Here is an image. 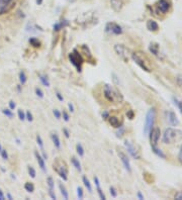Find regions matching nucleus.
<instances>
[{
	"instance_id": "31",
	"label": "nucleus",
	"mask_w": 182,
	"mask_h": 200,
	"mask_svg": "<svg viewBox=\"0 0 182 200\" xmlns=\"http://www.w3.org/2000/svg\"><path fill=\"white\" fill-rule=\"evenodd\" d=\"M67 24H68V22H60V23H56L55 25H54V31H60L61 28H64L65 25H67Z\"/></svg>"
},
{
	"instance_id": "37",
	"label": "nucleus",
	"mask_w": 182,
	"mask_h": 200,
	"mask_svg": "<svg viewBox=\"0 0 182 200\" xmlns=\"http://www.w3.org/2000/svg\"><path fill=\"white\" fill-rule=\"evenodd\" d=\"M0 155H1V157H2V159H3V160H8V154H7V151L5 149L1 150Z\"/></svg>"
},
{
	"instance_id": "57",
	"label": "nucleus",
	"mask_w": 182,
	"mask_h": 200,
	"mask_svg": "<svg viewBox=\"0 0 182 200\" xmlns=\"http://www.w3.org/2000/svg\"><path fill=\"white\" fill-rule=\"evenodd\" d=\"M112 77H114V83L115 84H119V82H117V77H116V75L114 73L112 74Z\"/></svg>"
},
{
	"instance_id": "34",
	"label": "nucleus",
	"mask_w": 182,
	"mask_h": 200,
	"mask_svg": "<svg viewBox=\"0 0 182 200\" xmlns=\"http://www.w3.org/2000/svg\"><path fill=\"white\" fill-rule=\"evenodd\" d=\"M28 174H29V176H31V178H36V170L33 169V167H31V166H29V167L28 168Z\"/></svg>"
},
{
	"instance_id": "46",
	"label": "nucleus",
	"mask_w": 182,
	"mask_h": 200,
	"mask_svg": "<svg viewBox=\"0 0 182 200\" xmlns=\"http://www.w3.org/2000/svg\"><path fill=\"white\" fill-rule=\"evenodd\" d=\"M176 80H177V83H178V85H180V86H182V76H181V75L177 76Z\"/></svg>"
},
{
	"instance_id": "27",
	"label": "nucleus",
	"mask_w": 182,
	"mask_h": 200,
	"mask_svg": "<svg viewBox=\"0 0 182 200\" xmlns=\"http://www.w3.org/2000/svg\"><path fill=\"white\" fill-rule=\"evenodd\" d=\"M29 44H31V46H33L34 48H40V47H41V41H39L38 39H36V38L29 39Z\"/></svg>"
},
{
	"instance_id": "48",
	"label": "nucleus",
	"mask_w": 182,
	"mask_h": 200,
	"mask_svg": "<svg viewBox=\"0 0 182 200\" xmlns=\"http://www.w3.org/2000/svg\"><path fill=\"white\" fill-rule=\"evenodd\" d=\"M119 128H120V130H119V132H116L117 137H122V132H124V128H122V127H120Z\"/></svg>"
},
{
	"instance_id": "6",
	"label": "nucleus",
	"mask_w": 182,
	"mask_h": 200,
	"mask_svg": "<svg viewBox=\"0 0 182 200\" xmlns=\"http://www.w3.org/2000/svg\"><path fill=\"white\" fill-rule=\"evenodd\" d=\"M69 60L72 63V65L77 69V71L80 72L82 70V65L84 63V60H83L81 54L77 52V50H74L72 53L69 54Z\"/></svg>"
},
{
	"instance_id": "43",
	"label": "nucleus",
	"mask_w": 182,
	"mask_h": 200,
	"mask_svg": "<svg viewBox=\"0 0 182 200\" xmlns=\"http://www.w3.org/2000/svg\"><path fill=\"white\" fill-rule=\"evenodd\" d=\"M25 118L26 119L28 120V121H33V114H31V112H29V111H28V112H26V114H25Z\"/></svg>"
},
{
	"instance_id": "30",
	"label": "nucleus",
	"mask_w": 182,
	"mask_h": 200,
	"mask_svg": "<svg viewBox=\"0 0 182 200\" xmlns=\"http://www.w3.org/2000/svg\"><path fill=\"white\" fill-rule=\"evenodd\" d=\"M76 151H77V154L79 155L80 157H83V156H84V149H83V147L81 144L76 145Z\"/></svg>"
},
{
	"instance_id": "4",
	"label": "nucleus",
	"mask_w": 182,
	"mask_h": 200,
	"mask_svg": "<svg viewBox=\"0 0 182 200\" xmlns=\"http://www.w3.org/2000/svg\"><path fill=\"white\" fill-rule=\"evenodd\" d=\"M53 169L55 170L56 173L62 178L64 181H67L68 180V166L65 161H63V160L57 158L53 163Z\"/></svg>"
},
{
	"instance_id": "8",
	"label": "nucleus",
	"mask_w": 182,
	"mask_h": 200,
	"mask_svg": "<svg viewBox=\"0 0 182 200\" xmlns=\"http://www.w3.org/2000/svg\"><path fill=\"white\" fill-rule=\"evenodd\" d=\"M114 51L119 55V58L122 59L124 62L129 61V50L124 46H122V44H115Z\"/></svg>"
},
{
	"instance_id": "35",
	"label": "nucleus",
	"mask_w": 182,
	"mask_h": 200,
	"mask_svg": "<svg viewBox=\"0 0 182 200\" xmlns=\"http://www.w3.org/2000/svg\"><path fill=\"white\" fill-rule=\"evenodd\" d=\"M36 143H38L39 147H40L41 149V151H43L44 150V144H43V140H41V137L40 135H36Z\"/></svg>"
},
{
	"instance_id": "20",
	"label": "nucleus",
	"mask_w": 182,
	"mask_h": 200,
	"mask_svg": "<svg viewBox=\"0 0 182 200\" xmlns=\"http://www.w3.org/2000/svg\"><path fill=\"white\" fill-rule=\"evenodd\" d=\"M51 137H52V140H53L54 145H55V147L57 148V149H60L61 148V142H60V139H59V135L57 132H53L51 135Z\"/></svg>"
},
{
	"instance_id": "23",
	"label": "nucleus",
	"mask_w": 182,
	"mask_h": 200,
	"mask_svg": "<svg viewBox=\"0 0 182 200\" xmlns=\"http://www.w3.org/2000/svg\"><path fill=\"white\" fill-rule=\"evenodd\" d=\"M39 78H40L41 82L44 86H46V87H50V81H49V79L47 78L45 75H41V74H40V75H39Z\"/></svg>"
},
{
	"instance_id": "9",
	"label": "nucleus",
	"mask_w": 182,
	"mask_h": 200,
	"mask_svg": "<svg viewBox=\"0 0 182 200\" xmlns=\"http://www.w3.org/2000/svg\"><path fill=\"white\" fill-rule=\"evenodd\" d=\"M160 135H161V130L159 127H154L151 129L149 135H150V142H151V147H157L158 145V140L160 139Z\"/></svg>"
},
{
	"instance_id": "59",
	"label": "nucleus",
	"mask_w": 182,
	"mask_h": 200,
	"mask_svg": "<svg viewBox=\"0 0 182 200\" xmlns=\"http://www.w3.org/2000/svg\"><path fill=\"white\" fill-rule=\"evenodd\" d=\"M82 49H83V50H84V51L86 52V46H83V47H82ZM87 50H88V49H87ZM86 56H87V54H86ZM88 56H89V57H91V54H90V52H88Z\"/></svg>"
},
{
	"instance_id": "50",
	"label": "nucleus",
	"mask_w": 182,
	"mask_h": 200,
	"mask_svg": "<svg viewBox=\"0 0 182 200\" xmlns=\"http://www.w3.org/2000/svg\"><path fill=\"white\" fill-rule=\"evenodd\" d=\"M15 106H16V104L13 102V101H10V102H9V108H10V109H14Z\"/></svg>"
},
{
	"instance_id": "54",
	"label": "nucleus",
	"mask_w": 182,
	"mask_h": 200,
	"mask_svg": "<svg viewBox=\"0 0 182 200\" xmlns=\"http://www.w3.org/2000/svg\"><path fill=\"white\" fill-rule=\"evenodd\" d=\"M57 97H58V99L60 100V101H63V100H64L63 96L61 95V93H60V92H57Z\"/></svg>"
},
{
	"instance_id": "47",
	"label": "nucleus",
	"mask_w": 182,
	"mask_h": 200,
	"mask_svg": "<svg viewBox=\"0 0 182 200\" xmlns=\"http://www.w3.org/2000/svg\"><path fill=\"white\" fill-rule=\"evenodd\" d=\"M127 117H129L130 119H132V118H134V111L129 110V112H127Z\"/></svg>"
},
{
	"instance_id": "22",
	"label": "nucleus",
	"mask_w": 182,
	"mask_h": 200,
	"mask_svg": "<svg viewBox=\"0 0 182 200\" xmlns=\"http://www.w3.org/2000/svg\"><path fill=\"white\" fill-rule=\"evenodd\" d=\"M150 51L152 52V54H154L155 56H158L159 54V46L157 44H151L149 47Z\"/></svg>"
},
{
	"instance_id": "11",
	"label": "nucleus",
	"mask_w": 182,
	"mask_h": 200,
	"mask_svg": "<svg viewBox=\"0 0 182 200\" xmlns=\"http://www.w3.org/2000/svg\"><path fill=\"white\" fill-rule=\"evenodd\" d=\"M14 5V0H0V14L8 12Z\"/></svg>"
},
{
	"instance_id": "1",
	"label": "nucleus",
	"mask_w": 182,
	"mask_h": 200,
	"mask_svg": "<svg viewBox=\"0 0 182 200\" xmlns=\"http://www.w3.org/2000/svg\"><path fill=\"white\" fill-rule=\"evenodd\" d=\"M132 58L136 62L137 65L141 67L144 71H146V72H151L152 71V64L145 54L141 53V52H136V53L132 54Z\"/></svg>"
},
{
	"instance_id": "53",
	"label": "nucleus",
	"mask_w": 182,
	"mask_h": 200,
	"mask_svg": "<svg viewBox=\"0 0 182 200\" xmlns=\"http://www.w3.org/2000/svg\"><path fill=\"white\" fill-rule=\"evenodd\" d=\"M68 107H69V109H70L71 112H74V106H73L72 103H69V104H68Z\"/></svg>"
},
{
	"instance_id": "29",
	"label": "nucleus",
	"mask_w": 182,
	"mask_h": 200,
	"mask_svg": "<svg viewBox=\"0 0 182 200\" xmlns=\"http://www.w3.org/2000/svg\"><path fill=\"white\" fill-rule=\"evenodd\" d=\"M24 189L26 190L28 192H33L34 191V186L33 183H31V182H26L25 184H24Z\"/></svg>"
},
{
	"instance_id": "40",
	"label": "nucleus",
	"mask_w": 182,
	"mask_h": 200,
	"mask_svg": "<svg viewBox=\"0 0 182 200\" xmlns=\"http://www.w3.org/2000/svg\"><path fill=\"white\" fill-rule=\"evenodd\" d=\"M36 96H38V97H40V98H43L44 97V92L41 90L40 88H36Z\"/></svg>"
},
{
	"instance_id": "32",
	"label": "nucleus",
	"mask_w": 182,
	"mask_h": 200,
	"mask_svg": "<svg viewBox=\"0 0 182 200\" xmlns=\"http://www.w3.org/2000/svg\"><path fill=\"white\" fill-rule=\"evenodd\" d=\"M2 112H3V114L6 115L7 117H9V118L13 117V113H12L11 109H3V110H2Z\"/></svg>"
},
{
	"instance_id": "21",
	"label": "nucleus",
	"mask_w": 182,
	"mask_h": 200,
	"mask_svg": "<svg viewBox=\"0 0 182 200\" xmlns=\"http://www.w3.org/2000/svg\"><path fill=\"white\" fill-rule=\"evenodd\" d=\"M152 151L154 152V154H156L158 157L161 158V159H166V155L157 147H152Z\"/></svg>"
},
{
	"instance_id": "42",
	"label": "nucleus",
	"mask_w": 182,
	"mask_h": 200,
	"mask_svg": "<svg viewBox=\"0 0 182 200\" xmlns=\"http://www.w3.org/2000/svg\"><path fill=\"white\" fill-rule=\"evenodd\" d=\"M49 194H50L52 199H57V196H56L55 192H54V189H49Z\"/></svg>"
},
{
	"instance_id": "49",
	"label": "nucleus",
	"mask_w": 182,
	"mask_h": 200,
	"mask_svg": "<svg viewBox=\"0 0 182 200\" xmlns=\"http://www.w3.org/2000/svg\"><path fill=\"white\" fill-rule=\"evenodd\" d=\"M63 132H64V135H65V137L68 139V137H70V133H69V130L67 129V128H64V129H63Z\"/></svg>"
},
{
	"instance_id": "56",
	"label": "nucleus",
	"mask_w": 182,
	"mask_h": 200,
	"mask_svg": "<svg viewBox=\"0 0 182 200\" xmlns=\"http://www.w3.org/2000/svg\"><path fill=\"white\" fill-rule=\"evenodd\" d=\"M4 199H5V196H4L2 190H0V200H4Z\"/></svg>"
},
{
	"instance_id": "13",
	"label": "nucleus",
	"mask_w": 182,
	"mask_h": 200,
	"mask_svg": "<svg viewBox=\"0 0 182 200\" xmlns=\"http://www.w3.org/2000/svg\"><path fill=\"white\" fill-rule=\"evenodd\" d=\"M157 8L161 13L165 14L167 13L171 8V4L168 0H159V2L157 3Z\"/></svg>"
},
{
	"instance_id": "10",
	"label": "nucleus",
	"mask_w": 182,
	"mask_h": 200,
	"mask_svg": "<svg viewBox=\"0 0 182 200\" xmlns=\"http://www.w3.org/2000/svg\"><path fill=\"white\" fill-rule=\"evenodd\" d=\"M117 155H119L120 161L122 162V164H124V168L127 169V171L132 172L131 163H130V159H129V157H127V155L124 154V153L122 152V150H120V149H117Z\"/></svg>"
},
{
	"instance_id": "16",
	"label": "nucleus",
	"mask_w": 182,
	"mask_h": 200,
	"mask_svg": "<svg viewBox=\"0 0 182 200\" xmlns=\"http://www.w3.org/2000/svg\"><path fill=\"white\" fill-rule=\"evenodd\" d=\"M107 119L111 127H114L115 128H119L122 127V122H119V119L116 116H108Z\"/></svg>"
},
{
	"instance_id": "15",
	"label": "nucleus",
	"mask_w": 182,
	"mask_h": 200,
	"mask_svg": "<svg viewBox=\"0 0 182 200\" xmlns=\"http://www.w3.org/2000/svg\"><path fill=\"white\" fill-rule=\"evenodd\" d=\"M110 4H111L112 9L115 12H119L122 10V6H124V0H110Z\"/></svg>"
},
{
	"instance_id": "58",
	"label": "nucleus",
	"mask_w": 182,
	"mask_h": 200,
	"mask_svg": "<svg viewBox=\"0 0 182 200\" xmlns=\"http://www.w3.org/2000/svg\"><path fill=\"white\" fill-rule=\"evenodd\" d=\"M138 197H139V199H141V200L144 199V196L142 195L141 192H138Z\"/></svg>"
},
{
	"instance_id": "62",
	"label": "nucleus",
	"mask_w": 182,
	"mask_h": 200,
	"mask_svg": "<svg viewBox=\"0 0 182 200\" xmlns=\"http://www.w3.org/2000/svg\"><path fill=\"white\" fill-rule=\"evenodd\" d=\"M1 150H2V147H1V144H0V152H1Z\"/></svg>"
},
{
	"instance_id": "38",
	"label": "nucleus",
	"mask_w": 182,
	"mask_h": 200,
	"mask_svg": "<svg viewBox=\"0 0 182 200\" xmlns=\"http://www.w3.org/2000/svg\"><path fill=\"white\" fill-rule=\"evenodd\" d=\"M17 114H18V117L20 120L25 119V114H24V112L21 109H18V111H17Z\"/></svg>"
},
{
	"instance_id": "26",
	"label": "nucleus",
	"mask_w": 182,
	"mask_h": 200,
	"mask_svg": "<svg viewBox=\"0 0 182 200\" xmlns=\"http://www.w3.org/2000/svg\"><path fill=\"white\" fill-rule=\"evenodd\" d=\"M82 181H83V183H84L85 187L88 189V191H89V192H92V186H91V184H90L89 180L87 179V177H86V176H83Z\"/></svg>"
},
{
	"instance_id": "19",
	"label": "nucleus",
	"mask_w": 182,
	"mask_h": 200,
	"mask_svg": "<svg viewBox=\"0 0 182 200\" xmlns=\"http://www.w3.org/2000/svg\"><path fill=\"white\" fill-rule=\"evenodd\" d=\"M147 28H148L150 31H157L159 29V25L156 21L148 20V22H147Z\"/></svg>"
},
{
	"instance_id": "39",
	"label": "nucleus",
	"mask_w": 182,
	"mask_h": 200,
	"mask_svg": "<svg viewBox=\"0 0 182 200\" xmlns=\"http://www.w3.org/2000/svg\"><path fill=\"white\" fill-rule=\"evenodd\" d=\"M77 196L79 199H83V189L81 187H78L77 188Z\"/></svg>"
},
{
	"instance_id": "28",
	"label": "nucleus",
	"mask_w": 182,
	"mask_h": 200,
	"mask_svg": "<svg viewBox=\"0 0 182 200\" xmlns=\"http://www.w3.org/2000/svg\"><path fill=\"white\" fill-rule=\"evenodd\" d=\"M19 81H20V84H21V85H24V84L26 83V81H28L26 75H25V73H24L23 71H21V72L19 73Z\"/></svg>"
},
{
	"instance_id": "18",
	"label": "nucleus",
	"mask_w": 182,
	"mask_h": 200,
	"mask_svg": "<svg viewBox=\"0 0 182 200\" xmlns=\"http://www.w3.org/2000/svg\"><path fill=\"white\" fill-rule=\"evenodd\" d=\"M94 183H95V185H96L97 192H98V195H99L100 199L105 200V199H106V197H105V195L103 194V192H102L101 188H100V182H99V180H98V178H97V177H94Z\"/></svg>"
},
{
	"instance_id": "55",
	"label": "nucleus",
	"mask_w": 182,
	"mask_h": 200,
	"mask_svg": "<svg viewBox=\"0 0 182 200\" xmlns=\"http://www.w3.org/2000/svg\"><path fill=\"white\" fill-rule=\"evenodd\" d=\"M175 198L176 199H178V200H182V192H180V193H178L175 196Z\"/></svg>"
},
{
	"instance_id": "51",
	"label": "nucleus",
	"mask_w": 182,
	"mask_h": 200,
	"mask_svg": "<svg viewBox=\"0 0 182 200\" xmlns=\"http://www.w3.org/2000/svg\"><path fill=\"white\" fill-rule=\"evenodd\" d=\"M178 159H179V162L182 164V145L180 148V152H179V156H178Z\"/></svg>"
},
{
	"instance_id": "41",
	"label": "nucleus",
	"mask_w": 182,
	"mask_h": 200,
	"mask_svg": "<svg viewBox=\"0 0 182 200\" xmlns=\"http://www.w3.org/2000/svg\"><path fill=\"white\" fill-rule=\"evenodd\" d=\"M110 194H111V196L112 197H116L117 196V193H116V190H115V188L114 187H110Z\"/></svg>"
},
{
	"instance_id": "25",
	"label": "nucleus",
	"mask_w": 182,
	"mask_h": 200,
	"mask_svg": "<svg viewBox=\"0 0 182 200\" xmlns=\"http://www.w3.org/2000/svg\"><path fill=\"white\" fill-rule=\"evenodd\" d=\"M59 188H60V191H61V194L63 195V197L65 199H68V197H69V195H68V192H67V190H66V188H65V186L62 184V183H59Z\"/></svg>"
},
{
	"instance_id": "36",
	"label": "nucleus",
	"mask_w": 182,
	"mask_h": 200,
	"mask_svg": "<svg viewBox=\"0 0 182 200\" xmlns=\"http://www.w3.org/2000/svg\"><path fill=\"white\" fill-rule=\"evenodd\" d=\"M173 101H174V103H175V105H177V107L179 108V110H180L181 113H182V101H179L175 97H173Z\"/></svg>"
},
{
	"instance_id": "7",
	"label": "nucleus",
	"mask_w": 182,
	"mask_h": 200,
	"mask_svg": "<svg viewBox=\"0 0 182 200\" xmlns=\"http://www.w3.org/2000/svg\"><path fill=\"white\" fill-rule=\"evenodd\" d=\"M105 31L108 33L119 36V34L122 33V26L119 25L117 23H115V22H108L106 26H105Z\"/></svg>"
},
{
	"instance_id": "52",
	"label": "nucleus",
	"mask_w": 182,
	"mask_h": 200,
	"mask_svg": "<svg viewBox=\"0 0 182 200\" xmlns=\"http://www.w3.org/2000/svg\"><path fill=\"white\" fill-rule=\"evenodd\" d=\"M108 116H109V114H108V112H107V111H104V112L102 113V117L104 118V119H107Z\"/></svg>"
},
{
	"instance_id": "12",
	"label": "nucleus",
	"mask_w": 182,
	"mask_h": 200,
	"mask_svg": "<svg viewBox=\"0 0 182 200\" xmlns=\"http://www.w3.org/2000/svg\"><path fill=\"white\" fill-rule=\"evenodd\" d=\"M124 145L127 147V152H129V154L131 155L132 158H135V159H137V160L140 159V157H141V156H140L139 151L136 149V147H135V145H132L131 142H129V140H125Z\"/></svg>"
},
{
	"instance_id": "3",
	"label": "nucleus",
	"mask_w": 182,
	"mask_h": 200,
	"mask_svg": "<svg viewBox=\"0 0 182 200\" xmlns=\"http://www.w3.org/2000/svg\"><path fill=\"white\" fill-rule=\"evenodd\" d=\"M182 139V132L175 128H166L163 133V142L165 144H173Z\"/></svg>"
},
{
	"instance_id": "61",
	"label": "nucleus",
	"mask_w": 182,
	"mask_h": 200,
	"mask_svg": "<svg viewBox=\"0 0 182 200\" xmlns=\"http://www.w3.org/2000/svg\"><path fill=\"white\" fill-rule=\"evenodd\" d=\"M6 196L8 197V199H10V200H12V199H13V197H12L11 195L9 194V193H7V194H6Z\"/></svg>"
},
{
	"instance_id": "33",
	"label": "nucleus",
	"mask_w": 182,
	"mask_h": 200,
	"mask_svg": "<svg viewBox=\"0 0 182 200\" xmlns=\"http://www.w3.org/2000/svg\"><path fill=\"white\" fill-rule=\"evenodd\" d=\"M47 183H48V186H49V189H54V180L52 177H48V179H47Z\"/></svg>"
},
{
	"instance_id": "2",
	"label": "nucleus",
	"mask_w": 182,
	"mask_h": 200,
	"mask_svg": "<svg viewBox=\"0 0 182 200\" xmlns=\"http://www.w3.org/2000/svg\"><path fill=\"white\" fill-rule=\"evenodd\" d=\"M104 97L108 102L112 103H119L122 101V93L116 88H114V86L108 85V84H106L104 87Z\"/></svg>"
},
{
	"instance_id": "14",
	"label": "nucleus",
	"mask_w": 182,
	"mask_h": 200,
	"mask_svg": "<svg viewBox=\"0 0 182 200\" xmlns=\"http://www.w3.org/2000/svg\"><path fill=\"white\" fill-rule=\"evenodd\" d=\"M166 115H167V120H168V122L170 125H172V127H177V125L179 124L178 118H177L176 114L174 112L168 111V112L166 113Z\"/></svg>"
},
{
	"instance_id": "44",
	"label": "nucleus",
	"mask_w": 182,
	"mask_h": 200,
	"mask_svg": "<svg viewBox=\"0 0 182 200\" xmlns=\"http://www.w3.org/2000/svg\"><path fill=\"white\" fill-rule=\"evenodd\" d=\"M53 113H54V115H55V117L57 118V119H60V118H61V112L59 110L55 109L53 111Z\"/></svg>"
},
{
	"instance_id": "60",
	"label": "nucleus",
	"mask_w": 182,
	"mask_h": 200,
	"mask_svg": "<svg viewBox=\"0 0 182 200\" xmlns=\"http://www.w3.org/2000/svg\"><path fill=\"white\" fill-rule=\"evenodd\" d=\"M41 3H43V0H36V4L38 5H41Z\"/></svg>"
},
{
	"instance_id": "24",
	"label": "nucleus",
	"mask_w": 182,
	"mask_h": 200,
	"mask_svg": "<svg viewBox=\"0 0 182 200\" xmlns=\"http://www.w3.org/2000/svg\"><path fill=\"white\" fill-rule=\"evenodd\" d=\"M71 162H72L73 166L76 168V170H78L79 172H81V170H82V168H81V164L79 162V160H77L75 157H73L72 159H71Z\"/></svg>"
},
{
	"instance_id": "45",
	"label": "nucleus",
	"mask_w": 182,
	"mask_h": 200,
	"mask_svg": "<svg viewBox=\"0 0 182 200\" xmlns=\"http://www.w3.org/2000/svg\"><path fill=\"white\" fill-rule=\"evenodd\" d=\"M62 115H63V118H64V120H65V121H69L70 117H69V114H68L67 112H66V111H63Z\"/></svg>"
},
{
	"instance_id": "5",
	"label": "nucleus",
	"mask_w": 182,
	"mask_h": 200,
	"mask_svg": "<svg viewBox=\"0 0 182 200\" xmlns=\"http://www.w3.org/2000/svg\"><path fill=\"white\" fill-rule=\"evenodd\" d=\"M155 116H156V112H155L154 108L150 109L148 112H147L146 121H145V125H144V133L147 137H148L151 129L153 128V125L155 122Z\"/></svg>"
},
{
	"instance_id": "17",
	"label": "nucleus",
	"mask_w": 182,
	"mask_h": 200,
	"mask_svg": "<svg viewBox=\"0 0 182 200\" xmlns=\"http://www.w3.org/2000/svg\"><path fill=\"white\" fill-rule=\"evenodd\" d=\"M34 156L36 158V161L39 163V166L41 167V169L43 170V172H46V164H45V159H44L39 154L38 152L34 153Z\"/></svg>"
}]
</instances>
